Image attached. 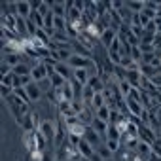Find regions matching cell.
I'll return each mask as SVG.
<instances>
[{"label": "cell", "mask_w": 161, "mask_h": 161, "mask_svg": "<svg viewBox=\"0 0 161 161\" xmlns=\"http://www.w3.org/2000/svg\"><path fill=\"white\" fill-rule=\"evenodd\" d=\"M14 87H8V86H0V95H2V99H12L14 97Z\"/></svg>", "instance_id": "cell-22"}, {"label": "cell", "mask_w": 161, "mask_h": 161, "mask_svg": "<svg viewBox=\"0 0 161 161\" xmlns=\"http://www.w3.org/2000/svg\"><path fill=\"white\" fill-rule=\"evenodd\" d=\"M125 6L133 14H142V10H144V2H138V0H129V2H125Z\"/></svg>", "instance_id": "cell-17"}, {"label": "cell", "mask_w": 161, "mask_h": 161, "mask_svg": "<svg viewBox=\"0 0 161 161\" xmlns=\"http://www.w3.org/2000/svg\"><path fill=\"white\" fill-rule=\"evenodd\" d=\"M49 82H51V87L57 91V89H63V86L66 84V80L63 76H59L57 72H53V74H49Z\"/></svg>", "instance_id": "cell-11"}, {"label": "cell", "mask_w": 161, "mask_h": 161, "mask_svg": "<svg viewBox=\"0 0 161 161\" xmlns=\"http://www.w3.org/2000/svg\"><path fill=\"white\" fill-rule=\"evenodd\" d=\"M76 150H78V153L82 155V157H93V155H95V148H93L87 140H84V138L78 142Z\"/></svg>", "instance_id": "cell-6"}, {"label": "cell", "mask_w": 161, "mask_h": 161, "mask_svg": "<svg viewBox=\"0 0 161 161\" xmlns=\"http://www.w3.org/2000/svg\"><path fill=\"white\" fill-rule=\"evenodd\" d=\"M95 152L101 155V159H112V157H114V153L108 150V146H106V144H101V146H99Z\"/></svg>", "instance_id": "cell-20"}, {"label": "cell", "mask_w": 161, "mask_h": 161, "mask_svg": "<svg viewBox=\"0 0 161 161\" xmlns=\"http://www.w3.org/2000/svg\"><path fill=\"white\" fill-rule=\"evenodd\" d=\"M99 38H101V44H103L104 47H108V49H110V46L118 40V32H116L112 27H108V29H104V31L101 32V36H99Z\"/></svg>", "instance_id": "cell-3"}, {"label": "cell", "mask_w": 161, "mask_h": 161, "mask_svg": "<svg viewBox=\"0 0 161 161\" xmlns=\"http://www.w3.org/2000/svg\"><path fill=\"white\" fill-rule=\"evenodd\" d=\"M110 116H112V108L106 104V106H103V108H99L97 112H95V118H99V119H103V121H106V123H110Z\"/></svg>", "instance_id": "cell-13"}, {"label": "cell", "mask_w": 161, "mask_h": 161, "mask_svg": "<svg viewBox=\"0 0 161 161\" xmlns=\"http://www.w3.org/2000/svg\"><path fill=\"white\" fill-rule=\"evenodd\" d=\"M2 63H6V64L15 68L17 64H21V53H8V55H4Z\"/></svg>", "instance_id": "cell-12"}, {"label": "cell", "mask_w": 161, "mask_h": 161, "mask_svg": "<svg viewBox=\"0 0 161 161\" xmlns=\"http://www.w3.org/2000/svg\"><path fill=\"white\" fill-rule=\"evenodd\" d=\"M148 161H161V155H155V153H153V155H152Z\"/></svg>", "instance_id": "cell-24"}, {"label": "cell", "mask_w": 161, "mask_h": 161, "mask_svg": "<svg viewBox=\"0 0 161 161\" xmlns=\"http://www.w3.org/2000/svg\"><path fill=\"white\" fill-rule=\"evenodd\" d=\"M123 138V133L119 131L118 125H110L108 127V133H106V140H121Z\"/></svg>", "instance_id": "cell-14"}, {"label": "cell", "mask_w": 161, "mask_h": 161, "mask_svg": "<svg viewBox=\"0 0 161 161\" xmlns=\"http://www.w3.org/2000/svg\"><path fill=\"white\" fill-rule=\"evenodd\" d=\"M14 80H15V74H10L6 78H2L0 82H2V86H8V87H14Z\"/></svg>", "instance_id": "cell-23"}, {"label": "cell", "mask_w": 161, "mask_h": 161, "mask_svg": "<svg viewBox=\"0 0 161 161\" xmlns=\"http://www.w3.org/2000/svg\"><path fill=\"white\" fill-rule=\"evenodd\" d=\"M84 140H87V142H89V144H91L95 150H97L101 144H104V142H103V136H101L99 133H95V131H93V127H87V129H86Z\"/></svg>", "instance_id": "cell-4"}, {"label": "cell", "mask_w": 161, "mask_h": 161, "mask_svg": "<svg viewBox=\"0 0 161 161\" xmlns=\"http://www.w3.org/2000/svg\"><path fill=\"white\" fill-rule=\"evenodd\" d=\"M31 76H32L34 82H44V80H47V76H49V68H47V66L40 61V63H36V64L32 66Z\"/></svg>", "instance_id": "cell-2"}, {"label": "cell", "mask_w": 161, "mask_h": 161, "mask_svg": "<svg viewBox=\"0 0 161 161\" xmlns=\"http://www.w3.org/2000/svg\"><path fill=\"white\" fill-rule=\"evenodd\" d=\"M38 133H40L47 142H51V140L57 138V125H55L53 121H49V119H44V121H40Z\"/></svg>", "instance_id": "cell-1"}, {"label": "cell", "mask_w": 161, "mask_h": 161, "mask_svg": "<svg viewBox=\"0 0 161 161\" xmlns=\"http://www.w3.org/2000/svg\"><path fill=\"white\" fill-rule=\"evenodd\" d=\"M103 161H116V159H114V157H112V159H103Z\"/></svg>", "instance_id": "cell-26"}, {"label": "cell", "mask_w": 161, "mask_h": 161, "mask_svg": "<svg viewBox=\"0 0 161 161\" xmlns=\"http://www.w3.org/2000/svg\"><path fill=\"white\" fill-rule=\"evenodd\" d=\"M125 108H129V112L133 114V118H140V116H142V112L146 110V108L142 106V103L133 101V99H125Z\"/></svg>", "instance_id": "cell-5"}, {"label": "cell", "mask_w": 161, "mask_h": 161, "mask_svg": "<svg viewBox=\"0 0 161 161\" xmlns=\"http://www.w3.org/2000/svg\"><path fill=\"white\" fill-rule=\"evenodd\" d=\"M104 144L108 146V150L116 155L118 153V150H119V146H121V140H104Z\"/></svg>", "instance_id": "cell-21"}, {"label": "cell", "mask_w": 161, "mask_h": 161, "mask_svg": "<svg viewBox=\"0 0 161 161\" xmlns=\"http://www.w3.org/2000/svg\"><path fill=\"white\" fill-rule=\"evenodd\" d=\"M103 106H106V99H104V95L103 93H97L95 97H93V101H91V108L97 112L99 108H103Z\"/></svg>", "instance_id": "cell-16"}, {"label": "cell", "mask_w": 161, "mask_h": 161, "mask_svg": "<svg viewBox=\"0 0 161 161\" xmlns=\"http://www.w3.org/2000/svg\"><path fill=\"white\" fill-rule=\"evenodd\" d=\"M29 19L38 27V29H44V25H46V21H44V15H40L38 12H32L31 15H29Z\"/></svg>", "instance_id": "cell-19"}, {"label": "cell", "mask_w": 161, "mask_h": 161, "mask_svg": "<svg viewBox=\"0 0 161 161\" xmlns=\"http://www.w3.org/2000/svg\"><path fill=\"white\" fill-rule=\"evenodd\" d=\"M55 72H57L59 76H63L66 82H70V80L74 78V70H72L66 63H57V64H55Z\"/></svg>", "instance_id": "cell-7"}, {"label": "cell", "mask_w": 161, "mask_h": 161, "mask_svg": "<svg viewBox=\"0 0 161 161\" xmlns=\"http://www.w3.org/2000/svg\"><path fill=\"white\" fill-rule=\"evenodd\" d=\"M87 86H89V87H91V89H93L95 93H103V91L106 89V87H104V80H103V78H101L99 74H97V76H91V78H89Z\"/></svg>", "instance_id": "cell-10"}, {"label": "cell", "mask_w": 161, "mask_h": 161, "mask_svg": "<svg viewBox=\"0 0 161 161\" xmlns=\"http://www.w3.org/2000/svg\"><path fill=\"white\" fill-rule=\"evenodd\" d=\"M15 4H17V15L23 17V19H29V15L32 14V8H31L29 0H19V2H15Z\"/></svg>", "instance_id": "cell-9"}, {"label": "cell", "mask_w": 161, "mask_h": 161, "mask_svg": "<svg viewBox=\"0 0 161 161\" xmlns=\"http://www.w3.org/2000/svg\"><path fill=\"white\" fill-rule=\"evenodd\" d=\"M27 89V95H29V99H31V103H36V101H40L42 99V89H40V86L36 84V82H32L31 86H27L25 87Z\"/></svg>", "instance_id": "cell-8"}, {"label": "cell", "mask_w": 161, "mask_h": 161, "mask_svg": "<svg viewBox=\"0 0 161 161\" xmlns=\"http://www.w3.org/2000/svg\"><path fill=\"white\" fill-rule=\"evenodd\" d=\"M31 72H32V68L27 66L25 63H21V64H17V66L14 68V74H15V76H31Z\"/></svg>", "instance_id": "cell-18"}, {"label": "cell", "mask_w": 161, "mask_h": 161, "mask_svg": "<svg viewBox=\"0 0 161 161\" xmlns=\"http://www.w3.org/2000/svg\"><path fill=\"white\" fill-rule=\"evenodd\" d=\"M80 161H93L91 157H82V155H80Z\"/></svg>", "instance_id": "cell-25"}, {"label": "cell", "mask_w": 161, "mask_h": 161, "mask_svg": "<svg viewBox=\"0 0 161 161\" xmlns=\"http://www.w3.org/2000/svg\"><path fill=\"white\" fill-rule=\"evenodd\" d=\"M118 91L127 99V97L131 95V91H133V86L127 82V80H119V82H118Z\"/></svg>", "instance_id": "cell-15"}]
</instances>
